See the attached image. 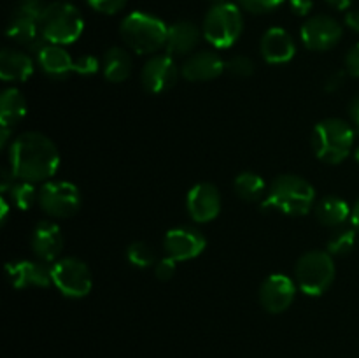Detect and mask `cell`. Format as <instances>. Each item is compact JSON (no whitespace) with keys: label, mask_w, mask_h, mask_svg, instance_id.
Listing matches in <instances>:
<instances>
[{"label":"cell","mask_w":359,"mask_h":358,"mask_svg":"<svg viewBox=\"0 0 359 358\" xmlns=\"http://www.w3.org/2000/svg\"><path fill=\"white\" fill-rule=\"evenodd\" d=\"M342 27L337 20L330 16H314L307 20L302 27L300 35L305 48L312 51H326L337 46L342 39Z\"/></svg>","instance_id":"cell-10"},{"label":"cell","mask_w":359,"mask_h":358,"mask_svg":"<svg viewBox=\"0 0 359 358\" xmlns=\"http://www.w3.org/2000/svg\"><path fill=\"white\" fill-rule=\"evenodd\" d=\"M244 28V18L235 4L219 2L210 7L203 20V37L214 48L226 49L237 42Z\"/></svg>","instance_id":"cell-7"},{"label":"cell","mask_w":359,"mask_h":358,"mask_svg":"<svg viewBox=\"0 0 359 358\" xmlns=\"http://www.w3.org/2000/svg\"><path fill=\"white\" fill-rule=\"evenodd\" d=\"M37 63L49 77H55V79H63V77L69 76L70 72H74V65H76V60L62 48V46L56 44H42V48L37 53Z\"/></svg>","instance_id":"cell-20"},{"label":"cell","mask_w":359,"mask_h":358,"mask_svg":"<svg viewBox=\"0 0 359 358\" xmlns=\"http://www.w3.org/2000/svg\"><path fill=\"white\" fill-rule=\"evenodd\" d=\"M346 70L351 76L359 77V42L354 48L349 49L346 56Z\"/></svg>","instance_id":"cell-35"},{"label":"cell","mask_w":359,"mask_h":358,"mask_svg":"<svg viewBox=\"0 0 359 358\" xmlns=\"http://www.w3.org/2000/svg\"><path fill=\"white\" fill-rule=\"evenodd\" d=\"M326 2H328L332 7H335V9L346 11L347 7H351L353 0H326Z\"/></svg>","instance_id":"cell-40"},{"label":"cell","mask_w":359,"mask_h":358,"mask_svg":"<svg viewBox=\"0 0 359 358\" xmlns=\"http://www.w3.org/2000/svg\"><path fill=\"white\" fill-rule=\"evenodd\" d=\"M226 70L233 74V76L249 77L252 72H255V63H252V60L248 58V56L237 55L233 56V58L228 60Z\"/></svg>","instance_id":"cell-30"},{"label":"cell","mask_w":359,"mask_h":358,"mask_svg":"<svg viewBox=\"0 0 359 358\" xmlns=\"http://www.w3.org/2000/svg\"><path fill=\"white\" fill-rule=\"evenodd\" d=\"M9 197L11 202L21 211L30 209L35 202H39V192L35 190V186L28 181L14 183L9 188Z\"/></svg>","instance_id":"cell-27"},{"label":"cell","mask_w":359,"mask_h":358,"mask_svg":"<svg viewBox=\"0 0 359 358\" xmlns=\"http://www.w3.org/2000/svg\"><path fill=\"white\" fill-rule=\"evenodd\" d=\"M297 284L284 274H272L263 281L259 288V304L272 314L284 312L294 300Z\"/></svg>","instance_id":"cell-14"},{"label":"cell","mask_w":359,"mask_h":358,"mask_svg":"<svg viewBox=\"0 0 359 358\" xmlns=\"http://www.w3.org/2000/svg\"><path fill=\"white\" fill-rule=\"evenodd\" d=\"M6 274L9 283L18 290L23 288L37 286L46 288L53 283L51 269L37 262H28V260H20V262H11L6 265Z\"/></svg>","instance_id":"cell-16"},{"label":"cell","mask_w":359,"mask_h":358,"mask_svg":"<svg viewBox=\"0 0 359 358\" xmlns=\"http://www.w3.org/2000/svg\"><path fill=\"white\" fill-rule=\"evenodd\" d=\"M44 7H34L25 6V4H18L16 9L13 11L7 23V37L13 39L18 44H23L30 48L34 42H37L39 34H41V16Z\"/></svg>","instance_id":"cell-13"},{"label":"cell","mask_w":359,"mask_h":358,"mask_svg":"<svg viewBox=\"0 0 359 358\" xmlns=\"http://www.w3.org/2000/svg\"><path fill=\"white\" fill-rule=\"evenodd\" d=\"M90 7L102 14H116L126 6V0H88Z\"/></svg>","instance_id":"cell-32"},{"label":"cell","mask_w":359,"mask_h":358,"mask_svg":"<svg viewBox=\"0 0 359 358\" xmlns=\"http://www.w3.org/2000/svg\"><path fill=\"white\" fill-rule=\"evenodd\" d=\"M245 11L252 14H265L277 9L284 0H238Z\"/></svg>","instance_id":"cell-31"},{"label":"cell","mask_w":359,"mask_h":358,"mask_svg":"<svg viewBox=\"0 0 359 358\" xmlns=\"http://www.w3.org/2000/svg\"><path fill=\"white\" fill-rule=\"evenodd\" d=\"M291 11L298 16H307L312 11V0H290Z\"/></svg>","instance_id":"cell-36"},{"label":"cell","mask_w":359,"mask_h":358,"mask_svg":"<svg viewBox=\"0 0 359 358\" xmlns=\"http://www.w3.org/2000/svg\"><path fill=\"white\" fill-rule=\"evenodd\" d=\"M351 221H353V227L356 228V232H359V200L354 204L353 211H351Z\"/></svg>","instance_id":"cell-41"},{"label":"cell","mask_w":359,"mask_h":358,"mask_svg":"<svg viewBox=\"0 0 359 358\" xmlns=\"http://www.w3.org/2000/svg\"><path fill=\"white\" fill-rule=\"evenodd\" d=\"M126 258H128V262L132 263L133 267L147 269V267H151L154 263L156 255H154V251L151 249V246H147L146 242L137 241L128 246V249H126Z\"/></svg>","instance_id":"cell-29"},{"label":"cell","mask_w":359,"mask_h":358,"mask_svg":"<svg viewBox=\"0 0 359 358\" xmlns=\"http://www.w3.org/2000/svg\"><path fill=\"white\" fill-rule=\"evenodd\" d=\"M346 25L359 34V11H351L346 14Z\"/></svg>","instance_id":"cell-39"},{"label":"cell","mask_w":359,"mask_h":358,"mask_svg":"<svg viewBox=\"0 0 359 358\" xmlns=\"http://www.w3.org/2000/svg\"><path fill=\"white\" fill-rule=\"evenodd\" d=\"M354 144V128L344 119L328 118L318 123L312 132L316 157L325 164H340L349 157Z\"/></svg>","instance_id":"cell-3"},{"label":"cell","mask_w":359,"mask_h":358,"mask_svg":"<svg viewBox=\"0 0 359 358\" xmlns=\"http://www.w3.org/2000/svg\"><path fill=\"white\" fill-rule=\"evenodd\" d=\"M11 172L20 181H48L60 167L56 144L41 132H25L9 146Z\"/></svg>","instance_id":"cell-1"},{"label":"cell","mask_w":359,"mask_h":358,"mask_svg":"<svg viewBox=\"0 0 359 358\" xmlns=\"http://www.w3.org/2000/svg\"><path fill=\"white\" fill-rule=\"evenodd\" d=\"M51 279L53 284L70 298L86 297L93 286L90 267L83 260L74 256L56 260L55 265L51 267Z\"/></svg>","instance_id":"cell-8"},{"label":"cell","mask_w":359,"mask_h":358,"mask_svg":"<svg viewBox=\"0 0 359 358\" xmlns=\"http://www.w3.org/2000/svg\"><path fill=\"white\" fill-rule=\"evenodd\" d=\"M259 51L265 62L279 65V63H287L297 55V46H294L293 37L287 34L284 28L273 27L265 32L259 44Z\"/></svg>","instance_id":"cell-18"},{"label":"cell","mask_w":359,"mask_h":358,"mask_svg":"<svg viewBox=\"0 0 359 358\" xmlns=\"http://www.w3.org/2000/svg\"><path fill=\"white\" fill-rule=\"evenodd\" d=\"M27 114V100L16 88H7L0 97V126L13 130Z\"/></svg>","instance_id":"cell-23"},{"label":"cell","mask_w":359,"mask_h":358,"mask_svg":"<svg viewBox=\"0 0 359 358\" xmlns=\"http://www.w3.org/2000/svg\"><path fill=\"white\" fill-rule=\"evenodd\" d=\"M200 41V30L191 21H177L168 27L167 35V55L182 56L189 55Z\"/></svg>","instance_id":"cell-21"},{"label":"cell","mask_w":359,"mask_h":358,"mask_svg":"<svg viewBox=\"0 0 359 358\" xmlns=\"http://www.w3.org/2000/svg\"><path fill=\"white\" fill-rule=\"evenodd\" d=\"M335 279V263L328 251H309L297 262L294 281L297 286L311 297H319L332 286Z\"/></svg>","instance_id":"cell-6"},{"label":"cell","mask_w":359,"mask_h":358,"mask_svg":"<svg viewBox=\"0 0 359 358\" xmlns=\"http://www.w3.org/2000/svg\"><path fill=\"white\" fill-rule=\"evenodd\" d=\"M179 69L175 63L174 56L170 55H156L151 60H147L146 65L142 67L140 72V81L146 91L149 93H163L170 90L177 83Z\"/></svg>","instance_id":"cell-12"},{"label":"cell","mask_w":359,"mask_h":358,"mask_svg":"<svg viewBox=\"0 0 359 358\" xmlns=\"http://www.w3.org/2000/svg\"><path fill=\"white\" fill-rule=\"evenodd\" d=\"M207 241L202 232L189 227H177L167 232L163 239V249L167 256L174 258L175 262H186L202 255L205 249Z\"/></svg>","instance_id":"cell-11"},{"label":"cell","mask_w":359,"mask_h":358,"mask_svg":"<svg viewBox=\"0 0 359 358\" xmlns=\"http://www.w3.org/2000/svg\"><path fill=\"white\" fill-rule=\"evenodd\" d=\"M39 206L53 218H70L79 211L81 193L69 181H46L39 190Z\"/></svg>","instance_id":"cell-9"},{"label":"cell","mask_w":359,"mask_h":358,"mask_svg":"<svg viewBox=\"0 0 359 358\" xmlns=\"http://www.w3.org/2000/svg\"><path fill=\"white\" fill-rule=\"evenodd\" d=\"M316 190L300 175L284 174L273 179L263 211H279L287 216H305L314 207Z\"/></svg>","instance_id":"cell-2"},{"label":"cell","mask_w":359,"mask_h":358,"mask_svg":"<svg viewBox=\"0 0 359 358\" xmlns=\"http://www.w3.org/2000/svg\"><path fill=\"white\" fill-rule=\"evenodd\" d=\"M226 69V63L214 51H198L182 63L181 74L189 83L216 79Z\"/></svg>","instance_id":"cell-17"},{"label":"cell","mask_w":359,"mask_h":358,"mask_svg":"<svg viewBox=\"0 0 359 358\" xmlns=\"http://www.w3.org/2000/svg\"><path fill=\"white\" fill-rule=\"evenodd\" d=\"M354 158H356V161L359 164V147H358L356 151H354Z\"/></svg>","instance_id":"cell-43"},{"label":"cell","mask_w":359,"mask_h":358,"mask_svg":"<svg viewBox=\"0 0 359 358\" xmlns=\"http://www.w3.org/2000/svg\"><path fill=\"white\" fill-rule=\"evenodd\" d=\"M265 181L259 174L256 172H241V174L235 178V192L245 202H255V200H259L265 193Z\"/></svg>","instance_id":"cell-26"},{"label":"cell","mask_w":359,"mask_h":358,"mask_svg":"<svg viewBox=\"0 0 359 358\" xmlns=\"http://www.w3.org/2000/svg\"><path fill=\"white\" fill-rule=\"evenodd\" d=\"M175 270H177V267H175V260L170 258V256H165V258H161L160 262L156 263V267H154V272H156L158 279L161 281H168L174 277Z\"/></svg>","instance_id":"cell-34"},{"label":"cell","mask_w":359,"mask_h":358,"mask_svg":"<svg viewBox=\"0 0 359 358\" xmlns=\"http://www.w3.org/2000/svg\"><path fill=\"white\" fill-rule=\"evenodd\" d=\"M121 37L130 49L139 55L156 53L167 44L168 28L160 18L147 13H132L123 20Z\"/></svg>","instance_id":"cell-5"},{"label":"cell","mask_w":359,"mask_h":358,"mask_svg":"<svg viewBox=\"0 0 359 358\" xmlns=\"http://www.w3.org/2000/svg\"><path fill=\"white\" fill-rule=\"evenodd\" d=\"M98 70V60L91 55L79 56L76 60V65H74V72L81 74V76H91Z\"/></svg>","instance_id":"cell-33"},{"label":"cell","mask_w":359,"mask_h":358,"mask_svg":"<svg viewBox=\"0 0 359 358\" xmlns=\"http://www.w3.org/2000/svg\"><path fill=\"white\" fill-rule=\"evenodd\" d=\"M349 116H351V121H353L354 128L359 132V95L351 102V107H349Z\"/></svg>","instance_id":"cell-38"},{"label":"cell","mask_w":359,"mask_h":358,"mask_svg":"<svg viewBox=\"0 0 359 358\" xmlns=\"http://www.w3.org/2000/svg\"><path fill=\"white\" fill-rule=\"evenodd\" d=\"M186 209L189 218L196 223L216 220L221 211L219 190L210 183H200L193 186L186 197Z\"/></svg>","instance_id":"cell-15"},{"label":"cell","mask_w":359,"mask_h":358,"mask_svg":"<svg viewBox=\"0 0 359 358\" xmlns=\"http://www.w3.org/2000/svg\"><path fill=\"white\" fill-rule=\"evenodd\" d=\"M354 244H356V228H342L330 237L328 253L330 255H347L353 251Z\"/></svg>","instance_id":"cell-28"},{"label":"cell","mask_w":359,"mask_h":358,"mask_svg":"<svg viewBox=\"0 0 359 358\" xmlns=\"http://www.w3.org/2000/svg\"><path fill=\"white\" fill-rule=\"evenodd\" d=\"M342 83H344V72H335L328 81H326L325 88L328 91H335L342 86Z\"/></svg>","instance_id":"cell-37"},{"label":"cell","mask_w":359,"mask_h":358,"mask_svg":"<svg viewBox=\"0 0 359 358\" xmlns=\"http://www.w3.org/2000/svg\"><path fill=\"white\" fill-rule=\"evenodd\" d=\"M0 207H2V214H0V220H2V223H4V221H6V218H7V213H9V204H7L6 195H2V199H0Z\"/></svg>","instance_id":"cell-42"},{"label":"cell","mask_w":359,"mask_h":358,"mask_svg":"<svg viewBox=\"0 0 359 358\" xmlns=\"http://www.w3.org/2000/svg\"><path fill=\"white\" fill-rule=\"evenodd\" d=\"M41 37L49 44H72L81 37L84 21L81 13L67 2H53L44 7L41 16Z\"/></svg>","instance_id":"cell-4"},{"label":"cell","mask_w":359,"mask_h":358,"mask_svg":"<svg viewBox=\"0 0 359 358\" xmlns=\"http://www.w3.org/2000/svg\"><path fill=\"white\" fill-rule=\"evenodd\" d=\"M32 249L44 262H53L63 249L62 228L53 221H39L32 232Z\"/></svg>","instance_id":"cell-19"},{"label":"cell","mask_w":359,"mask_h":358,"mask_svg":"<svg viewBox=\"0 0 359 358\" xmlns=\"http://www.w3.org/2000/svg\"><path fill=\"white\" fill-rule=\"evenodd\" d=\"M349 204L339 197H325L321 202L316 206V214L318 220L326 227H340L346 223L351 216Z\"/></svg>","instance_id":"cell-25"},{"label":"cell","mask_w":359,"mask_h":358,"mask_svg":"<svg viewBox=\"0 0 359 358\" xmlns=\"http://www.w3.org/2000/svg\"><path fill=\"white\" fill-rule=\"evenodd\" d=\"M102 69H104L105 79L111 83H123L132 72V58L126 49L114 46L105 53Z\"/></svg>","instance_id":"cell-24"},{"label":"cell","mask_w":359,"mask_h":358,"mask_svg":"<svg viewBox=\"0 0 359 358\" xmlns=\"http://www.w3.org/2000/svg\"><path fill=\"white\" fill-rule=\"evenodd\" d=\"M34 74V60L23 51L6 48L0 53V79L11 83V81H27Z\"/></svg>","instance_id":"cell-22"}]
</instances>
